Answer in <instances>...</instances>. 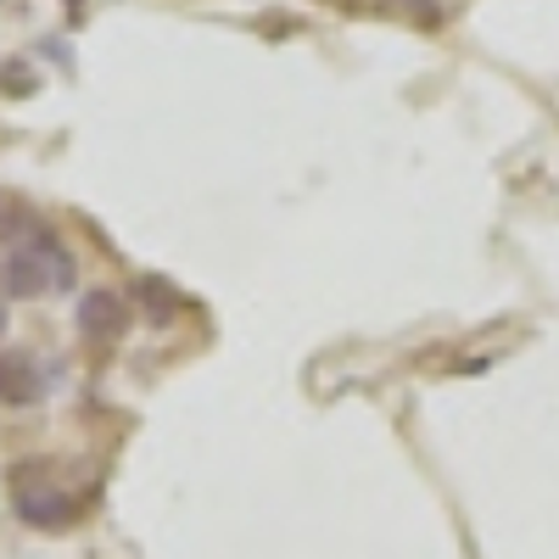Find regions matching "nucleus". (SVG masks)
I'll use <instances>...</instances> for the list:
<instances>
[{
	"instance_id": "423d86ee",
	"label": "nucleus",
	"mask_w": 559,
	"mask_h": 559,
	"mask_svg": "<svg viewBox=\"0 0 559 559\" xmlns=\"http://www.w3.org/2000/svg\"><path fill=\"white\" fill-rule=\"evenodd\" d=\"M342 7H353V0H342Z\"/></svg>"
},
{
	"instance_id": "7ed1b4c3",
	"label": "nucleus",
	"mask_w": 559,
	"mask_h": 559,
	"mask_svg": "<svg viewBox=\"0 0 559 559\" xmlns=\"http://www.w3.org/2000/svg\"><path fill=\"white\" fill-rule=\"evenodd\" d=\"M17 515L28 526H68L73 521V498L62 487H51V481H39V487L17 481Z\"/></svg>"
},
{
	"instance_id": "f03ea898",
	"label": "nucleus",
	"mask_w": 559,
	"mask_h": 559,
	"mask_svg": "<svg viewBox=\"0 0 559 559\" xmlns=\"http://www.w3.org/2000/svg\"><path fill=\"white\" fill-rule=\"evenodd\" d=\"M45 397V376L28 353H0V403L7 408H34Z\"/></svg>"
},
{
	"instance_id": "39448f33",
	"label": "nucleus",
	"mask_w": 559,
	"mask_h": 559,
	"mask_svg": "<svg viewBox=\"0 0 559 559\" xmlns=\"http://www.w3.org/2000/svg\"><path fill=\"white\" fill-rule=\"evenodd\" d=\"M0 331H7V308H0Z\"/></svg>"
},
{
	"instance_id": "f257e3e1",
	"label": "nucleus",
	"mask_w": 559,
	"mask_h": 559,
	"mask_svg": "<svg viewBox=\"0 0 559 559\" xmlns=\"http://www.w3.org/2000/svg\"><path fill=\"white\" fill-rule=\"evenodd\" d=\"M129 297L123 292H112V286H96V292H84L79 297V331L90 336V342H118L123 331H129Z\"/></svg>"
},
{
	"instance_id": "20e7f679",
	"label": "nucleus",
	"mask_w": 559,
	"mask_h": 559,
	"mask_svg": "<svg viewBox=\"0 0 559 559\" xmlns=\"http://www.w3.org/2000/svg\"><path fill=\"white\" fill-rule=\"evenodd\" d=\"M134 302L146 308L157 324H168V319H179V313H185V297L168 286L163 274H140V280H134Z\"/></svg>"
}]
</instances>
